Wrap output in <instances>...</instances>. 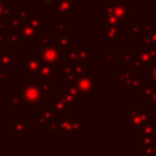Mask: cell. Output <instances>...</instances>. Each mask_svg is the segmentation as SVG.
I'll use <instances>...</instances> for the list:
<instances>
[{"label": "cell", "mask_w": 156, "mask_h": 156, "mask_svg": "<svg viewBox=\"0 0 156 156\" xmlns=\"http://www.w3.org/2000/svg\"><path fill=\"white\" fill-rule=\"evenodd\" d=\"M18 91L26 106H37L46 99L40 89V84H18Z\"/></svg>", "instance_id": "cell-1"}, {"label": "cell", "mask_w": 156, "mask_h": 156, "mask_svg": "<svg viewBox=\"0 0 156 156\" xmlns=\"http://www.w3.org/2000/svg\"><path fill=\"white\" fill-rule=\"evenodd\" d=\"M34 57L39 61V63H49V65H57L61 62L62 55L58 50V45H50L41 50H37L34 52Z\"/></svg>", "instance_id": "cell-2"}, {"label": "cell", "mask_w": 156, "mask_h": 156, "mask_svg": "<svg viewBox=\"0 0 156 156\" xmlns=\"http://www.w3.org/2000/svg\"><path fill=\"white\" fill-rule=\"evenodd\" d=\"M85 128V123L80 122L78 117L74 118H63L58 117V130L57 133L61 134H71V133H77L80 129Z\"/></svg>", "instance_id": "cell-3"}, {"label": "cell", "mask_w": 156, "mask_h": 156, "mask_svg": "<svg viewBox=\"0 0 156 156\" xmlns=\"http://www.w3.org/2000/svg\"><path fill=\"white\" fill-rule=\"evenodd\" d=\"M74 85L78 88L80 94H85V95H95L96 94V87H95L94 79L91 78V76L85 74L84 72L77 74Z\"/></svg>", "instance_id": "cell-4"}, {"label": "cell", "mask_w": 156, "mask_h": 156, "mask_svg": "<svg viewBox=\"0 0 156 156\" xmlns=\"http://www.w3.org/2000/svg\"><path fill=\"white\" fill-rule=\"evenodd\" d=\"M118 80L123 84L124 89H139L140 80L135 78V73L130 72L129 67H124V69L118 74Z\"/></svg>", "instance_id": "cell-5"}, {"label": "cell", "mask_w": 156, "mask_h": 156, "mask_svg": "<svg viewBox=\"0 0 156 156\" xmlns=\"http://www.w3.org/2000/svg\"><path fill=\"white\" fill-rule=\"evenodd\" d=\"M62 98L69 106H72V105H74L76 101H78L80 99V91L78 90V88L74 84H72V85H69V88H67L62 91Z\"/></svg>", "instance_id": "cell-6"}, {"label": "cell", "mask_w": 156, "mask_h": 156, "mask_svg": "<svg viewBox=\"0 0 156 156\" xmlns=\"http://www.w3.org/2000/svg\"><path fill=\"white\" fill-rule=\"evenodd\" d=\"M123 21H124V18L118 17L117 15H115L113 11L107 5L102 7V22L104 23H107L110 26H116L118 23H122Z\"/></svg>", "instance_id": "cell-7"}, {"label": "cell", "mask_w": 156, "mask_h": 156, "mask_svg": "<svg viewBox=\"0 0 156 156\" xmlns=\"http://www.w3.org/2000/svg\"><path fill=\"white\" fill-rule=\"evenodd\" d=\"M40 34V27L39 28H34L32 27L29 23L28 24H22L20 27V33H18V38L20 39H24V40H29V39H35V35Z\"/></svg>", "instance_id": "cell-8"}, {"label": "cell", "mask_w": 156, "mask_h": 156, "mask_svg": "<svg viewBox=\"0 0 156 156\" xmlns=\"http://www.w3.org/2000/svg\"><path fill=\"white\" fill-rule=\"evenodd\" d=\"M107 6L113 11L115 15H117L118 17H122V18H126L129 16L130 11H129V7L123 5L122 2H117L116 0H110L107 2Z\"/></svg>", "instance_id": "cell-9"}, {"label": "cell", "mask_w": 156, "mask_h": 156, "mask_svg": "<svg viewBox=\"0 0 156 156\" xmlns=\"http://www.w3.org/2000/svg\"><path fill=\"white\" fill-rule=\"evenodd\" d=\"M58 69L55 67V65H49V63H41V66L39 65L38 69L34 72L37 78H48L50 76H52L54 73H57Z\"/></svg>", "instance_id": "cell-10"}, {"label": "cell", "mask_w": 156, "mask_h": 156, "mask_svg": "<svg viewBox=\"0 0 156 156\" xmlns=\"http://www.w3.org/2000/svg\"><path fill=\"white\" fill-rule=\"evenodd\" d=\"M101 37L104 40H116L118 38V28L116 26H110L101 30Z\"/></svg>", "instance_id": "cell-11"}, {"label": "cell", "mask_w": 156, "mask_h": 156, "mask_svg": "<svg viewBox=\"0 0 156 156\" xmlns=\"http://www.w3.org/2000/svg\"><path fill=\"white\" fill-rule=\"evenodd\" d=\"M13 123H15V126H13V133L15 134H21L30 127V124L28 122H24V119L21 117H13Z\"/></svg>", "instance_id": "cell-12"}, {"label": "cell", "mask_w": 156, "mask_h": 156, "mask_svg": "<svg viewBox=\"0 0 156 156\" xmlns=\"http://www.w3.org/2000/svg\"><path fill=\"white\" fill-rule=\"evenodd\" d=\"M23 61H24V65H26V71L28 73H34L38 69L39 65H40L39 61L35 57H32V56H24Z\"/></svg>", "instance_id": "cell-13"}, {"label": "cell", "mask_w": 156, "mask_h": 156, "mask_svg": "<svg viewBox=\"0 0 156 156\" xmlns=\"http://www.w3.org/2000/svg\"><path fill=\"white\" fill-rule=\"evenodd\" d=\"M129 111H130V127L140 128L144 124V122L141 119V113H138L135 111V107L134 106H130Z\"/></svg>", "instance_id": "cell-14"}, {"label": "cell", "mask_w": 156, "mask_h": 156, "mask_svg": "<svg viewBox=\"0 0 156 156\" xmlns=\"http://www.w3.org/2000/svg\"><path fill=\"white\" fill-rule=\"evenodd\" d=\"M134 56L135 57H138L139 60H140V62L143 63V65H149V63H151L152 61H154V57H152V55L149 52V50L146 49V50H144V51H140V50H136L135 52H134Z\"/></svg>", "instance_id": "cell-15"}, {"label": "cell", "mask_w": 156, "mask_h": 156, "mask_svg": "<svg viewBox=\"0 0 156 156\" xmlns=\"http://www.w3.org/2000/svg\"><path fill=\"white\" fill-rule=\"evenodd\" d=\"M52 107L57 112H67L69 110V105L65 101L62 96H58L56 100H52Z\"/></svg>", "instance_id": "cell-16"}, {"label": "cell", "mask_w": 156, "mask_h": 156, "mask_svg": "<svg viewBox=\"0 0 156 156\" xmlns=\"http://www.w3.org/2000/svg\"><path fill=\"white\" fill-rule=\"evenodd\" d=\"M13 62V51L9 50L0 55V67H9Z\"/></svg>", "instance_id": "cell-17"}, {"label": "cell", "mask_w": 156, "mask_h": 156, "mask_svg": "<svg viewBox=\"0 0 156 156\" xmlns=\"http://www.w3.org/2000/svg\"><path fill=\"white\" fill-rule=\"evenodd\" d=\"M139 89L143 91L144 96H145L146 100H149V101H150V100L154 98V95L156 94V87H154V85H147V84H143V83H140Z\"/></svg>", "instance_id": "cell-18"}, {"label": "cell", "mask_w": 156, "mask_h": 156, "mask_svg": "<svg viewBox=\"0 0 156 156\" xmlns=\"http://www.w3.org/2000/svg\"><path fill=\"white\" fill-rule=\"evenodd\" d=\"M57 32H58V33H57V45H60V46H66V48L74 45V40H73V39H71L68 35L62 34V30H57Z\"/></svg>", "instance_id": "cell-19"}, {"label": "cell", "mask_w": 156, "mask_h": 156, "mask_svg": "<svg viewBox=\"0 0 156 156\" xmlns=\"http://www.w3.org/2000/svg\"><path fill=\"white\" fill-rule=\"evenodd\" d=\"M40 116L45 117L48 121L57 117V111L54 108V107H50V106H43L40 108Z\"/></svg>", "instance_id": "cell-20"}, {"label": "cell", "mask_w": 156, "mask_h": 156, "mask_svg": "<svg viewBox=\"0 0 156 156\" xmlns=\"http://www.w3.org/2000/svg\"><path fill=\"white\" fill-rule=\"evenodd\" d=\"M146 78L151 79L152 85L156 87V63L151 62L149 65H146V72H145Z\"/></svg>", "instance_id": "cell-21"}, {"label": "cell", "mask_w": 156, "mask_h": 156, "mask_svg": "<svg viewBox=\"0 0 156 156\" xmlns=\"http://www.w3.org/2000/svg\"><path fill=\"white\" fill-rule=\"evenodd\" d=\"M7 105L9 106H26L22 96L18 94V95H13V94H10L7 96Z\"/></svg>", "instance_id": "cell-22"}, {"label": "cell", "mask_w": 156, "mask_h": 156, "mask_svg": "<svg viewBox=\"0 0 156 156\" xmlns=\"http://www.w3.org/2000/svg\"><path fill=\"white\" fill-rule=\"evenodd\" d=\"M140 133H141L143 136H151L152 134L156 133V129H155L154 124H151V123H145V124H143V126L140 127Z\"/></svg>", "instance_id": "cell-23"}, {"label": "cell", "mask_w": 156, "mask_h": 156, "mask_svg": "<svg viewBox=\"0 0 156 156\" xmlns=\"http://www.w3.org/2000/svg\"><path fill=\"white\" fill-rule=\"evenodd\" d=\"M51 39H52V35L50 33H40V46L41 49L46 48V46H50L51 45Z\"/></svg>", "instance_id": "cell-24"}, {"label": "cell", "mask_w": 156, "mask_h": 156, "mask_svg": "<svg viewBox=\"0 0 156 156\" xmlns=\"http://www.w3.org/2000/svg\"><path fill=\"white\" fill-rule=\"evenodd\" d=\"M41 79V83H40V89H41V91L44 93V95H51V93H52V84H50V83H48L46 82V78H40Z\"/></svg>", "instance_id": "cell-25"}, {"label": "cell", "mask_w": 156, "mask_h": 156, "mask_svg": "<svg viewBox=\"0 0 156 156\" xmlns=\"http://www.w3.org/2000/svg\"><path fill=\"white\" fill-rule=\"evenodd\" d=\"M129 65H130L129 68H134V73H139V72L141 71V65H143V63L140 62V60H139L138 57H135V56L130 57Z\"/></svg>", "instance_id": "cell-26"}, {"label": "cell", "mask_w": 156, "mask_h": 156, "mask_svg": "<svg viewBox=\"0 0 156 156\" xmlns=\"http://www.w3.org/2000/svg\"><path fill=\"white\" fill-rule=\"evenodd\" d=\"M57 6L61 9H66L72 11L74 6V0H57Z\"/></svg>", "instance_id": "cell-27"}, {"label": "cell", "mask_w": 156, "mask_h": 156, "mask_svg": "<svg viewBox=\"0 0 156 156\" xmlns=\"http://www.w3.org/2000/svg\"><path fill=\"white\" fill-rule=\"evenodd\" d=\"M78 52H79V58H80L82 61H84V62H89V61H90V55H89V52H88L85 45H80Z\"/></svg>", "instance_id": "cell-28"}, {"label": "cell", "mask_w": 156, "mask_h": 156, "mask_svg": "<svg viewBox=\"0 0 156 156\" xmlns=\"http://www.w3.org/2000/svg\"><path fill=\"white\" fill-rule=\"evenodd\" d=\"M76 78H77V74L72 71V72H68V73H65V78H63V83L65 84H68V85H72L76 83Z\"/></svg>", "instance_id": "cell-29"}, {"label": "cell", "mask_w": 156, "mask_h": 156, "mask_svg": "<svg viewBox=\"0 0 156 156\" xmlns=\"http://www.w3.org/2000/svg\"><path fill=\"white\" fill-rule=\"evenodd\" d=\"M152 29V26L150 22H143L139 24V33L140 34H149Z\"/></svg>", "instance_id": "cell-30"}, {"label": "cell", "mask_w": 156, "mask_h": 156, "mask_svg": "<svg viewBox=\"0 0 156 156\" xmlns=\"http://www.w3.org/2000/svg\"><path fill=\"white\" fill-rule=\"evenodd\" d=\"M7 27L9 28H20L21 27V22H20V17H9L7 20Z\"/></svg>", "instance_id": "cell-31"}, {"label": "cell", "mask_w": 156, "mask_h": 156, "mask_svg": "<svg viewBox=\"0 0 156 156\" xmlns=\"http://www.w3.org/2000/svg\"><path fill=\"white\" fill-rule=\"evenodd\" d=\"M72 69H73V72H74L76 74H78V73H83L84 69H85V62L82 61V60L74 62V66H73Z\"/></svg>", "instance_id": "cell-32"}, {"label": "cell", "mask_w": 156, "mask_h": 156, "mask_svg": "<svg viewBox=\"0 0 156 156\" xmlns=\"http://www.w3.org/2000/svg\"><path fill=\"white\" fill-rule=\"evenodd\" d=\"M45 128H46V133L48 134H51L54 132H57L58 130V122H54V121L50 119V122H48V124H46Z\"/></svg>", "instance_id": "cell-33"}, {"label": "cell", "mask_w": 156, "mask_h": 156, "mask_svg": "<svg viewBox=\"0 0 156 156\" xmlns=\"http://www.w3.org/2000/svg\"><path fill=\"white\" fill-rule=\"evenodd\" d=\"M67 58H68L69 62H77V61L80 60V58H79V52L76 51V50H68V52H67Z\"/></svg>", "instance_id": "cell-34"}, {"label": "cell", "mask_w": 156, "mask_h": 156, "mask_svg": "<svg viewBox=\"0 0 156 156\" xmlns=\"http://www.w3.org/2000/svg\"><path fill=\"white\" fill-rule=\"evenodd\" d=\"M46 124H48V119H46L45 117L40 116V117H38V118H37L34 127H35V128H45V127H46Z\"/></svg>", "instance_id": "cell-35"}, {"label": "cell", "mask_w": 156, "mask_h": 156, "mask_svg": "<svg viewBox=\"0 0 156 156\" xmlns=\"http://www.w3.org/2000/svg\"><path fill=\"white\" fill-rule=\"evenodd\" d=\"M140 39H141V43H143L146 48H149V46H154V45L151 44L150 33H149V34H141V35H140Z\"/></svg>", "instance_id": "cell-36"}, {"label": "cell", "mask_w": 156, "mask_h": 156, "mask_svg": "<svg viewBox=\"0 0 156 156\" xmlns=\"http://www.w3.org/2000/svg\"><path fill=\"white\" fill-rule=\"evenodd\" d=\"M141 119H143L144 124L145 123H151V121H152V112L151 111H146V112L141 113Z\"/></svg>", "instance_id": "cell-37"}, {"label": "cell", "mask_w": 156, "mask_h": 156, "mask_svg": "<svg viewBox=\"0 0 156 156\" xmlns=\"http://www.w3.org/2000/svg\"><path fill=\"white\" fill-rule=\"evenodd\" d=\"M29 24L34 28H39L40 24H41V20L40 17H33V18H29Z\"/></svg>", "instance_id": "cell-38"}, {"label": "cell", "mask_w": 156, "mask_h": 156, "mask_svg": "<svg viewBox=\"0 0 156 156\" xmlns=\"http://www.w3.org/2000/svg\"><path fill=\"white\" fill-rule=\"evenodd\" d=\"M18 35H15V34H11V35H7V41L10 45H17L18 44Z\"/></svg>", "instance_id": "cell-39"}, {"label": "cell", "mask_w": 156, "mask_h": 156, "mask_svg": "<svg viewBox=\"0 0 156 156\" xmlns=\"http://www.w3.org/2000/svg\"><path fill=\"white\" fill-rule=\"evenodd\" d=\"M7 6H9V2H7L6 0L0 1V21L4 18V10H5Z\"/></svg>", "instance_id": "cell-40"}, {"label": "cell", "mask_w": 156, "mask_h": 156, "mask_svg": "<svg viewBox=\"0 0 156 156\" xmlns=\"http://www.w3.org/2000/svg\"><path fill=\"white\" fill-rule=\"evenodd\" d=\"M129 32L132 34H135V33H139V24L134 23V22H130L129 23Z\"/></svg>", "instance_id": "cell-41"}, {"label": "cell", "mask_w": 156, "mask_h": 156, "mask_svg": "<svg viewBox=\"0 0 156 156\" xmlns=\"http://www.w3.org/2000/svg\"><path fill=\"white\" fill-rule=\"evenodd\" d=\"M112 57H113V51H107V54L105 55V56H102L101 57V60H102V62H110V61H112Z\"/></svg>", "instance_id": "cell-42"}, {"label": "cell", "mask_w": 156, "mask_h": 156, "mask_svg": "<svg viewBox=\"0 0 156 156\" xmlns=\"http://www.w3.org/2000/svg\"><path fill=\"white\" fill-rule=\"evenodd\" d=\"M7 23L0 21V34H4V35H9L7 34Z\"/></svg>", "instance_id": "cell-43"}, {"label": "cell", "mask_w": 156, "mask_h": 156, "mask_svg": "<svg viewBox=\"0 0 156 156\" xmlns=\"http://www.w3.org/2000/svg\"><path fill=\"white\" fill-rule=\"evenodd\" d=\"M130 57H132V56H130V54H129L128 51H126L123 55H121V56H119V58H118V60H119V62H127V61H129V60H130Z\"/></svg>", "instance_id": "cell-44"}, {"label": "cell", "mask_w": 156, "mask_h": 156, "mask_svg": "<svg viewBox=\"0 0 156 156\" xmlns=\"http://www.w3.org/2000/svg\"><path fill=\"white\" fill-rule=\"evenodd\" d=\"M7 77H9V74L6 72L0 73V84H6L9 82V78Z\"/></svg>", "instance_id": "cell-45"}, {"label": "cell", "mask_w": 156, "mask_h": 156, "mask_svg": "<svg viewBox=\"0 0 156 156\" xmlns=\"http://www.w3.org/2000/svg\"><path fill=\"white\" fill-rule=\"evenodd\" d=\"M12 13H13V10H12V7H11V6H7V7L4 10V16H5V17H7V18H9V17H11V16H12Z\"/></svg>", "instance_id": "cell-46"}, {"label": "cell", "mask_w": 156, "mask_h": 156, "mask_svg": "<svg viewBox=\"0 0 156 156\" xmlns=\"http://www.w3.org/2000/svg\"><path fill=\"white\" fill-rule=\"evenodd\" d=\"M18 17H24V16H28V12L24 10L23 6H18Z\"/></svg>", "instance_id": "cell-47"}, {"label": "cell", "mask_w": 156, "mask_h": 156, "mask_svg": "<svg viewBox=\"0 0 156 156\" xmlns=\"http://www.w3.org/2000/svg\"><path fill=\"white\" fill-rule=\"evenodd\" d=\"M150 38H151V44L154 46H156V29L150 32Z\"/></svg>", "instance_id": "cell-48"}, {"label": "cell", "mask_w": 156, "mask_h": 156, "mask_svg": "<svg viewBox=\"0 0 156 156\" xmlns=\"http://www.w3.org/2000/svg\"><path fill=\"white\" fill-rule=\"evenodd\" d=\"M69 24L68 23H62V22H58L57 23V30H62L63 28H68Z\"/></svg>", "instance_id": "cell-49"}, {"label": "cell", "mask_w": 156, "mask_h": 156, "mask_svg": "<svg viewBox=\"0 0 156 156\" xmlns=\"http://www.w3.org/2000/svg\"><path fill=\"white\" fill-rule=\"evenodd\" d=\"M51 4H52V0H41L40 1V6H43V7H45L48 5H51Z\"/></svg>", "instance_id": "cell-50"}, {"label": "cell", "mask_w": 156, "mask_h": 156, "mask_svg": "<svg viewBox=\"0 0 156 156\" xmlns=\"http://www.w3.org/2000/svg\"><path fill=\"white\" fill-rule=\"evenodd\" d=\"M5 39H7V35H4V34H0V44L5 40Z\"/></svg>", "instance_id": "cell-51"}, {"label": "cell", "mask_w": 156, "mask_h": 156, "mask_svg": "<svg viewBox=\"0 0 156 156\" xmlns=\"http://www.w3.org/2000/svg\"><path fill=\"white\" fill-rule=\"evenodd\" d=\"M51 10H52V12H56V11H57V6H52Z\"/></svg>", "instance_id": "cell-52"}, {"label": "cell", "mask_w": 156, "mask_h": 156, "mask_svg": "<svg viewBox=\"0 0 156 156\" xmlns=\"http://www.w3.org/2000/svg\"><path fill=\"white\" fill-rule=\"evenodd\" d=\"M116 1H127V0H116Z\"/></svg>", "instance_id": "cell-53"}, {"label": "cell", "mask_w": 156, "mask_h": 156, "mask_svg": "<svg viewBox=\"0 0 156 156\" xmlns=\"http://www.w3.org/2000/svg\"><path fill=\"white\" fill-rule=\"evenodd\" d=\"M152 62H154V63H156V58H155V60H154V61H152Z\"/></svg>", "instance_id": "cell-54"}, {"label": "cell", "mask_w": 156, "mask_h": 156, "mask_svg": "<svg viewBox=\"0 0 156 156\" xmlns=\"http://www.w3.org/2000/svg\"><path fill=\"white\" fill-rule=\"evenodd\" d=\"M87 1H90V0H87Z\"/></svg>", "instance_id": "cell-55"}, {"label": "cell", "mask_w": 156, "mask_h": 156, "mask_svg": "<svg viewBox=\"0 0 156 156\" xmlns=\"http://www.w3.org/2000/svg\"><path fill=\"white\" fill-rule=\"evenodd\" d=\"M20 1H23V0H20Z\"/></svg>", "instance_id": "cell-56"}]
</instances>
